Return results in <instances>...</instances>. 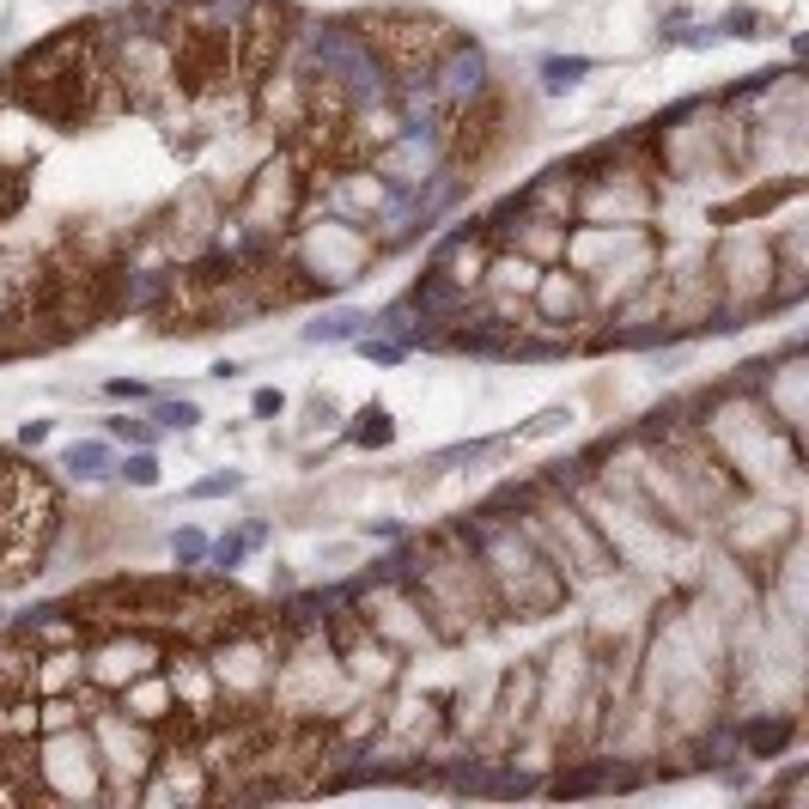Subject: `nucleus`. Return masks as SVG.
Instances as JSON below:
<instances>
[{
  "instance_id": "obj_3",
  "label": "nucleus",
  "mask_w": 809,
  "mask_h": 809,
  "mask_svg": "<svg viewBox=\"0 0 809 809\" xmlns=\"http://www.w3.org/2000/svg\"><path fill=\"white\" fill-rule=\"evenodd\" d=\"M61 463L80 475V481H104V475H110V463H116V451H110V445H98V438H86V445H67V451H61Z\"/></svg>"
},
{
  "instance_id": "obj_10",
  "label": "nucleus",
  "mask_w": 809,
  "mask_h": 809,
  "mask_svg": "<svg viewBox=\"0 0 809 809\" xmlns=\"http://www.w3.org/2000/svg\"><path fill=\"white\" fill-rule=\"evenodd\" d=\"M171 548H177V560H189V566H195V560L207 554V536H201V530H177V542H171Z\"/></svg>"
},
{
  "instance_id": "obj_1",
  "label": "nucleus",
  "mask_w": 809,
  "mask_h": 809,
  "mask_svg": "<svg viewBox=\"0 0 809 809\" xmlns=\"http://www.w3.org/2000/svg\"><path fill=\"white\" fill-rule=\"evenodd\" d=\"M43 737V797H92L98 791V749L92 737H80V724H67V730H37Z\"/></svg>"
},
{
  "instance_id": "obj_9",
  "label": "nucleus",
  "mask_w": 809,
  "mask_h": 809,
  "mask_svg": "<svg viewBox=\"0 0 809 809\" xmlns=\"http://www.w3.org/2000/svg\"><path fill=\"white\" fill-rule=\"evenodd\" d=\"M159 426L189 432V426H201V408H195V402H165V408H159Z\"/></svg>"
},
{
  "instance_id": "obj_5",
  "label": "nucleus",
  "mask_w": 809,
  "mask_h": 809,
  "mask_svg": "<svg viewBox=\"0 0 809 809\" xmlns=\"http://www.w3.org/2000/svg\"><path fill=\"white\" fill-rule=\"evenodd\" d=\"M542 73H548V92H560V86L578 80V73H591V61H584V55H566V61H548Z\"/></svg>"
},
{
  "instance_id": "obj_6",
  "label": "nucleus",
  "mask_w": 809,
  "mask_h": 809,
  "mask_svg": "<svg viewBox=\"0 0 809 809\" xmlns=\"http://www.w3.org/2000/svg\"><path fill=\"white\" fill-rule=\"evenodd\" d=\"M122 475H128L134 487H159V457H153V451H134V457L122 463Z\"/></svg>"
},
{
  "instance_id": "obj_8",
  "label": "nucleus",
  "mask_w": 809,
  "mask_h": 809,
  "mask_svg": "<svg viewBox=\"0 0 809 809\" xmlns=\"http://www.w3.org/2000/svg\"><path fill=\"white\" fill-rule=\"evenodd\" d=\"M791 743V724H767V730H749V749L755 755H773V749H785Z\"/></svg>"
},
{
  "instance_id": "obj_4",
  "label": "nucleus",
  "mask_w": 809,
  "mask_h": 809,
  "mask_svg": "<svg viewBox=\"0 0 809 809\" xmlns=\"http://www.w3.org/2000/svg\"><path fill=\"white\" fill-rule=\"evenodd\" d=\"M390 432H396V426H390V414H384V408H365V414H359V426H353L359 445H390Z\"/></svg>"
},
{
  "instance_id": "obj_7",
  "label": "nucleus",
  "mask_w": 809,
  "mask_h": 809,
  "mask_svg": "<svg viewBox=\"0 0 809 809\" xmlns=\"http://www.w3.org/2000/svg\"><path fill=\"white\" fill-rule=\"evenodd\" d=\"M238 487H244V475H232V469H226V475L195 481V487H189V499H219V493H238Z\"/></svg>"
},
{
  "instance_id": "obj_12",
  "label": "nucleus",
  "mask_w": 809,
  "mask_h": 809,
  "mask_svg": "<svg viewBox=\"0 0 809 809\" xmlns=\"http://www.w3.org/2000/svg\"><path fill=\"white\" fill-rule=\"evenodd\" d=\"M110 432H116V438H134V445H146V438H153L140 420H110Z\"/></svg>"
},
{
  "instance_id": "obj_2",
  "label": "nucleus",
  "mask_w": 809,
  "mask_h": 809,
  "mask_svg": "<svg viewBox=\"0 0 809 809\" xmlns=\"http://www.w3.org/2000/svg\"><path fill=\"white\" fill-rule=\"evenodd\" d=\"M159 639H146V633H104V639H92L86 645V657H80V676H92L98 688H128L134 676H146V670H159Z\"/></svg>"
},
{
  "instance_id": "obj_11",
  "label": "nucleus",
  "mask_w": 809,
  "mask_h": 809,
  "mask_svg": "<svg viewBox=\"0 0 809 809\" xmlns=\"http://www.w3.org/2000/svg\"><path fill=\"white\" fill-rule=\"evenodd\" d=\"M250 408H256V414H280V408H286V396H280V390H256V396H250Z\"/></svg>"
}]
</instances>
